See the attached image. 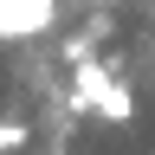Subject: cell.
I'll return each mask as SVG.
<instances>
[{
    "mask_svg": "<svg viewBox=\"0 0 155 155\" xmlns=\"http://www.w3.org/2000/svg\"><path fill=\"white\" fill-rule=\"evenodd\" d=\"M91 116H104V123H129V116H136V97H129V84H116V78H110V84L91 97Z\"/></svg>",
    "mask_w": 155,
    "mask_h": 155,
    "instance_id": "2",
    "label": "cell"
},
{
    "mask_svg": "<svg viewBox=\"0 0 155 155\" xmlns=\"http://www.w3.org/2000/svg\"><path fill=\"white\" fill-rule=\"evenodd\" d=\"M19 142H26V123H13V116H7V123H0V149H19Z\"/></svg>",
    "mask_w": 155,
    "mask_h": 155,
    "instance_id": "3",
    "label": "cell"
},
{
    "mask_svg": "<svg viewBox=\"0 0 155 155\" xmlns=\"http://www.w3.org/2000/svg\"><path fill=\"white\" fill-rule=\"evenodd\" d=\"M58 26V0H0V39L19 45V39H39Z\"/></svg>",
    "mask_w": 155,
    "mask_h": 155,
    "instance_id": "1",
    "label": "cell"
}]
</instances>
